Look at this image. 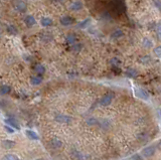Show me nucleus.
I'll return each instance as SVG.
<instances>
[{
	"label": "nucleus",
	"mask_w": 161,
	"mask_h": 160,
	"mask_svg": "<svg viewBox=\"0 0 161 160\" xmlns=\"http://www.w3.org/2000/svg\"><path fill=\"white\" fill-rule=\"evenodd\" d=\"M60 1H63V0H60Z\"/></svg>",
	"instance_id": "473e14b6"
},
{
	"label": "nucleus",
	"mask_w": 161,
	"mask_h": 160,
	"mask_svg": "<svg viewBox=\"0 0 161 160\" xmlns=\"http://www.w3.org/2000/svg\"><path fill=\"white\" fill-rule=\"evenodd\" d=\"M111 63H112V66H113L114 68H117V66H120V61H119L117 58H113L111 60Z\"/></svg>",
	"instance_id": "b1692460"
},
{
	"label": "nucleus",
	"mask_w": 161,
	"mask_h": 160,
	"mask_svg": "<svg viewBox=\"0 0 161 160\" xmlns=\"http://www.w3.org/2000/svg\"><path fill=\"white\" fill-rule=\"evenodd\" d=\"M89 22H90V19H85L84 21H82V22H80V23H79V27H80V28H85V27H87L88 24H89Z\"/></svg>",
	"instance_id": "393cba45"
},
{
	"label": "nucleus",
	"mask_w": 161,
	"mask_h": 160,
	"mask_svg": "<svg viewBox=\"0 0 161 160\" xmlns=\"http://www.w3.org/2000/svg\"><path fill=\"white\" fill-rule=\"evenodd\" d=\"M6 124H8V125H10V126L12 128H15L16 130H19L20 128H19L18 126V124L16 123L14 120H12V119H6Z\"/></svg>",
	"instance_id": "a211bd4d"
},
{
	"label": "nucleus",
	"mask_w": 161,
	"mask_h": 160,
	"mask_svg": "<svg viewBox=\"0 0 161 160\" xmlns=\"http://www.w3.org/2000/svg\"><path fill=\"white\" fill-rule=\"evenodd\" d=\"M50 146L52 147V148H60V147L63 146V142L60 141L58 138H52L50 140Z\"/></svg>",
	"instance_id": "1a4fd4ad"
},
{
	"label": "nucleus",
	"mask_w": 161,
	"mask_h": 160,
	"mask_svg": "<svg viewBox=\"0 0 161 160\" xmlns=\"http://www.w3.org/2000/svg\"><path fill=\"white\" fill-rule=\"evenodd\" d=\"M135 95L137 98H140V99L142 100H148L149 99V95H148V93L146 92L144 89H141V88H135Z\"/></svg>",
	"instance_id": "f257e3e1"
},
{
	"label": "nucleus",
	"mask_w": 161,
	"mask_h": 160,
	"mask_svg": "<svg viewBox=\"0 0 161 160\" xmlns=\"http://www.w3.org/2000/svg\"><path fill=\"white\" fill-rule=\"evenodd\" d=\"M153 53H154V55L157 56V58H161V45L155 48L154 50H153Z\"/></svg>",
	"instance_id": "a878e982"
},
{
	"label": "nucleus",
	"mask_w": 161,
	"mask_h": 160,
	"mask_svg": "<svg viewBox=\"0 0 161 160\" xmlns=\"http://www.w3.org/2000/svg\"><path fill=\"white\" fill-rule=\"evenodd\" d=\"M40 24L42 26H45V27H48V26L52 25V20L47 16L42 17V18L40 19Z\"/></svg>",
	"instance_id": "9d476101"
},
{
	"label": "nucleus",
	"mask_w": 161,
	"mask_h": 160,
	"mask_svg": "<svg viewBox=\"0 0 161 160\" xmlns=\"http://www.w3.org/2000/svg\"><path fill=\"white\" fill-rule=\"evenodd\" d=\"M83 2L80 0H75V1L72 2V4L70 5V9L72 11H79L83 8Z\"/></svg>",
	"instance_id": "0eeeda50"
},
{
	"label": "nucleus",
	"mask_w": 161,
	"mask_h": 160,
	"mask_svg": "<svg viewBox=\"0 0 161 160\" xmlns=\"http://www.w3.org/2000/svg\"><path fill=\"white\" fill-rule=\"evenodd\" d=\"M36 160H43V159H36Z\"/></svg>",
	"instance_id": "2f4dec72"
},
{
	"label": "nucleus",
	"mask_w": 161,
	"mask_h": 160,
	"mask_svg": "<svg viewBox=\"0 0 161 160\" xmlns=\"http://www.w3.org/2000/svg\"><path fill=\"white\" fill-rule=\"evenodd\" d=\"M60 24L63 26H69L73 23V22H74V19L69 15H65V16L60 17Z\"/></svg>",
	"instance_id": "6e6552de"
},
{
	"label": "nucleus",
	"mask_w": 161,
	"mask_h": 160,
	"mask_svg": "<svg viewBox=\"0 0 161 160\" xmlns=\"http://www.w3.org/2000/svg\"><path fill=\"white\" fill-rule=\"evenodd\" d=\"M155 154V147L154 146H147L142 150V156L149 158Z\"/></svg>",
	"instance_id": "f03ea898"
},
{
	"label": "nucleus",
	"mask_w": 161,
	"mask_h": 160,
	"mask_svg": "<svg viewBox=\"0 0 161 160\" xmlns=\"http://www.w3.org/2000/svg\"><path fill=\"white\" fill-rule=\"evenodd\" d=\"M31 84L32 85H40V84H41V82H42V78L40 77V76H33V77H31Z\"/></svg>",
	"instance_id": "ddd939ff"
},
{
	"label": "nucleus",
	"mask_w": 161,
	"mask_h": 160,
	"mask_svg": "<svg viewBox=\"0 0 161 160\" xmlns=\"http://www.w3.org/2000/svg\"><path fill=\"white\" fill-rule=\"evenodd\" d=\"M72 117L68 116V115H63V114H58L57 117H55V121L58 123H65V124H69V123L72 122Z\"/></svg>",
	"instance_id": "39448f33"
},
{
	"label": "nucleus",
	"mask_w": 161,
	"mask_h": 160,
	"mask_svg": "<svg viewBox=\"0 0 161 160\" xmlns=\"http://www.w3.org/2000/svg\"><path fill=\"white\" fill-rule=\"evenodd\" d=\"M14 10L19 12V13H23V12L26 10L25 2L21 1V0H19V1H16L15 4H14Z\"/></svg>",
	"instance_id": "20e7f679"
},
{
	"label": "nucleus",
	"mask_w": 161,
	"mask_h": 160,
	"mask_svg": "<svg viewBox=\"0 0 161 160\" xmlns=\"http://www.w3.org/2000/svg\"><path fill=\"white\" fill-rule=\"evenodd\" d=\"M6 30L8 33L10 34H16L17 33V29L14 25H12V24H8V25L6 26Z\"/></svg>",
	"instance_id": "dca6fc26"
},
{
	"label": "nucleus",
	"mask_w": 161,
	"mask_h": 160,
	"mask_svg": "<svg viewBox=\"0 0 161 160\" xmlns=\"http://www.w3.org/2000/svg\"><path fill=\"white\" fill-rule=\"evenodd\" d=\"M156 32H157V36L159 38V40H161V25H159L156 29Z\"/></svg>",
	"instance_id": "c85d7f7f"
},
{
	"label": "nucleus",
	"mask_w": 161,
	"mask_h": 160,
	"mask_svg": "<svg viewBox=\"0 0 161 160\" xmlns=\"http://www.w3.org/2000/svg\"><path fill=\"white\" fill-rule=\"evenodd\" d=\"M112 100H113V94L112 93H107L106 95L103 96V98L100 101V104L102 106H108L111 104Z\"/></svg>",
	"instance_id": "7ed1b4c3"
},
{
	"label": "nucleus",
	"mask_w": 161,
	"mask_h": 160,
	"mask_svg": "<svg viewBox=\"0 0 161 160\" xmlns=\"http://www.w3.org/2000/svg\"><path fill=\"white\" fill-rule=\"evenodd\" d=\"M40 37H41V39H42L43 41H50V39H52V34H50V32H43L40 35Z\"/></svg>",
	"instance_id": "6ab92c4d"
},
{
	"label": "nucleus",
	"mask_w": 161,
	"mask_h": 160,
	"mask_svg": "<svg viewBox=\"0 0 161 160\" xmlns=\"http://www.w3.org/2000/svg\"><path fill=\"white\" fill-rule=\"evenodd\" d=\"M67 41L72 44V45H74V44H75V43H77V36H75V34H69V35L67 36Z\"/></svg>",
	"instance_id": "2eb2a0df"
},
{
	"label": "nucleus",
	"mask_w": 161,
	"mask_h": 160,
	"mask_svg": "<svg viewBox=\"0 0 161 160\" xmlns=\"http://www.w3.org/2000/svg\"><path fill=\"white\" fill-rule=\"evenodd\" d=\"M150 61H151V58H150V56H148V55H144L142 58H139V61H140L141 63H149Z\"/></svg>",
	"instance_id": "5701e85b"
},
{
	"label": "nucleus",
	"mask_w": 161,
	"mask_h": 160,
	"mask_svg": "<svg viewBox=\"0 0 161 160\" xmlns=\"http://www.w3.org/2000/svg\"><path fill=\"white\" fill-rule=\"evenodd\" d=\"M25 134L29 139H32V140H37L38 139V135L36 134L34 131H32V130H26Z\"/></svg>",
	"instance_id": "f8f14e48"
},
{
	"label": "nucleus",
	"mask_w": 161,
	"mask_h": 160,
	"mask_svg": "<svg viewBox=\"0 0 161 160\" xmlns=\"http://www.w3.org/2000/svg\"><path fill=\"white\" fill-rule=\"evenodd\" d=\"M24 23L27 27H32L33 25H35L36 20L33 15H26L24 17Z\"/></svg>",
	"instance_id": "423d86ee"
},
{
	"label": "nucleus",
	"mask_w": 161,
	"mask_h": 160,
	"mask_svg": "<svg viewBox=\"0 0 161 160\" xmlns=\"http://www.w3.org/2000/svg\"><path fill=\"white\" fill-rule=\"evenodd\" d=\"M136 75H137V73H136V71L133 70V68H129V70L127 71V76H129V77L134 78Z\"/></svg>",
	"instance_id": "bb28decb"
},
{
	"label": "nucleus",
	"mask_w": 161,
	"mask_h": 160,
	"mask_svg": "<svg viewBox=\"0 0 161 160\" xmlns=\"http://www.w3.org/2000/svg\"><path fill=\"white\" fill-rule=\"evenodd\" d=\"M132 160H143V156L140 154H135L132 156Z\"/></svg>",
	"instance_id": "cd10ccee"
},
{
	"label": "nucleus",
	"mask_w": 161,
	"mask_h": 160,
	"mask_svg": "<svg viewBox=\"0 0 161 160\" xmlns=\"http://www.w3.org/2000/svg\"><path fill=\"white\" fill-rule=\"evenodd\" d=\"M2 160H19V158L14 154H6L5 156L2 158Z\"/></svg>",
	"instance_id": "412c9836"
},
{
	"label": "nucleus",
	"mask_w": 161,
	"mask_h": 160,
	"mask_svg": "<svg viewBox=\"0 0 161 160\" xmlns=\"http://www.w3.org/2000/svg\"><path fill=\"white\" fill-rule=\"evenodd\" d=\"M158 149L161 150V140H160L159 142H158Z\"/></svg>",
	"instance_id": "7c9ffc66"
},
{
	"label": "nucleus",
	"mask_w": 161,
	"mask_h": 160,
	"mask_svg": "<svg viewBox=\"0 0 161 160\" xmlns=\"http://www.w3.org/2000/svg\"><path fill=\"white\" fill-rule=\"evenodd\" d=\"M5 129H6V131L8 132V133H13V132H14V131H13V128H12V127H9V126H7V125L5 126Z\"/></svg>",
	"instance_id": "c756f323"
},
{
	"label": "nucleus",
	"mask_w": 161,
	"mask_h": 160,
	"mask_svg": "<svg viewBox=\"0 0 161 160\" xmlns=\"http://www.w3.org/2000/svg\"><path fill=\"white\" fill-rule=\"evenodd\" d=\"M2 146L5 149H11L15 146V142L11 141V140H3L2 141Z\"/></svg>",
	"instance_id": "9b49d317"
},
{
	"label": "nucleus",
	"mask_w": 161,
	"mask_h": 160,
	"mask_svg": "<svg viewBox=\"0 0 161 160\" xmlns=\"http://www.w3.org/2000/svg\"><path fill=\"white\" fill-rule=\"evenodd\" d=\"M34 71L37 74H40V75H42V74L45 73V68L42 65H36L34 66Z\"/></svg>",
	"instance_id": "f3484780"
},
{
	"label": "nucleus",
	"mask_w": 161,
	"mask_h": 160,
	"mask_svg": "<svg viewBox=\"0 0 161 160\" xmlns=\"http://www.w3.org/2000/svg\"><path fill=\"white\" fill-rule=\"evenodd\" d=\"M123 34L124 33H123V31H122L121 29H116V30L111 34V37L114 38V39H118V38L122 37V36H123Z\"/></svg>",
	"instance_id": "4468645a"
},
{
	"label": "nucleus",
	"mask_w": 161,
	"mask_h": 160,
	"mask_svg": "<svg viewBox=\"0 0 161 160\" xmlns=\"http://www.w3.org/2000/svg\"><path fill=\"white\" fill-rule=\"evenodd\" d=\"M10 93V87L7 85H2L1 86V95H6Z\"/></svg>",
	"instance_id": "aec40b11"
},
{
	"label": "nucleus",
	"mask_w": 161,
	"mask_h": 160,
	"mask_svg": "<svg viewBox=\"0 0 161 160\" xmlns=\"http://www.w3.org/2000/svg\"><path fill=\"white\" fill-rule=\"evenodd\" d=\"M143 45H144V48H152L153 43H152V41H150L148 38H144Z\"/></svg>",
	"instance_id": "4be33fe9"
}]
</instances>
